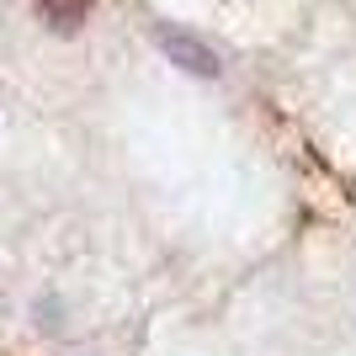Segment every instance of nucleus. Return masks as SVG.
<instances>
[{"mask_svg": "<svg viewBox=\"0 0 356 356\" xmlns=\"http://www.w3.org/2000/svg\"><path fill=\"white\" fill-rule=\"evenodd\" d=\"M38 16L54 32H80L86 16H90V0H38Z\"/></svg>", "mask_w": 356, "mask_h": 356, "instance_id": "obj_2", "label": "nucleus"}, {"mask_svg": "<svg viewBox=\"0 0 356 356\" xmlns=\"http://www.w3.org/2000/svg\"><path fill=\"white\" fill-rule=\"evenodd\" d=\"M154 43L170 54V64H181L186 74H218V54H213L202 38H192V32H181V27H160L154 32Z\"/></svg>", "mask_w": 356, "mask_h": 356, "instance_id": "obj_1", "label": "nucleus"}]
</instances>
